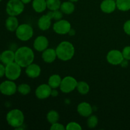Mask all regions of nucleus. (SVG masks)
I'll use <instances>...</instances> for the list:
<instances>
[{
	"instance_id": "72a5a7b5",
	"label": "nucleus",
	"mask_w": 130,
	"mask_h": 130,
	"mask_svg": "<svg viewBox=\"0 0 130 130\" xmlns=\"http://www.w3.org/2000/svg\"><path fill=\"white\" fill-rule=\"evenodd\" d=\"M5 70H6L5 65L3 63H0V78L5 76Z\"/></svg>"
},
{
	"instance_id": "412c9836",
	"label": "nucleus",
	"mask_w": 130,
	"mask_h": 130,
	"mask_svg": "<svg viewBox=\"0 0 130 130\" xmlns=\"http://www.w3.org/2000/svg\"><path fill=\"white\" fill-rule=\"evenodd\" d=\"M60 10L62 11L63 13H65L66 15H71L74 11L75 5L73 2H71L70 1H64L61 4Z\"/></svg>"
},
{
	"instance_id": "1a4fd4ad",
	"label": "nucleus",
	"mask_w": 130,
	"mask_h": 130,
	"mask_svg": "<svg viewBox=\"0 0 130 130\" xmlns=\"http://www.w3.org/2000/svg\"><path fill=\"white\" fill-rule=\"evenodd\" d=\"M54 32L60 35L69 34L71 29V24L69 21L63 19L58 20L53 25Z\"/></svg>"
},
{
	"instance_id": "2eb2a0df",
	"label": "nucleus",
	"mask_w": 130,
	"mask_h": 130,
	"mask_svg": "<svg viewBox=\"0 0 130 130\" xmlns=\"http://www.w3.org/2000/svg\"><path fill=\"white\" fill-rule=\"evenodd\" d=\"M100 7V10L105 13H112L117 8L116 0H103Z\"/></svg>"
},
{
	"instance_id": "7ed1b4c3",
	"label": "nucleus",
	"mask_w": 130,
	"mask_h": 130,
	"mask_svg": "<svg viewBox=\"0 0 130 130\" xmlns=\"http://www.w3.org/2000/svg\"><path fill=\"white\" fill-rule=\"evenodd\" d=\"M6 119L10 126L14 128H19L24 124L25 117L22 110L14 109L7 113Z\"/></svg>"
},
{
	"instance_id": "9b49d317",
	"label": "nucleus",
	"mask_w": 130,
	"mask_h": 130,
	"mask_svg": "<svg viewBox=\"0 0 130 130\" xmlns=\"http://www.w3.org/2000/svg\"><path fill=\"white\" fill-rule=\"evenodd\" d=\"M52 90V88L48 84H41L36 89V96L39 100L48 99L51 96Z\"/></svg>"
},
{
	"instance_id": "ddd939ff",
	"label": "nucleus",
	"mask_w": 130,
	"mask_h": 130,
	"mask_svg": "<svg viewBox=\"0 0 130 130\" xmlns=\"http://www.w3.org/2000/svg\"><path fill=\"white\" fill-rule=\"evenodd\" d=\"M41 72L40 66L35 63H32L25 67V74L30 78H37Z\"/></svg>"
},
{
	"instance_id": "c85d7f7f",
	"label": "nucleus",
	"mask_w": 130,
	"mask_h": 130,
	"mask_svg": "<svg viewBox=\"0 0 130 130\" xmlns=\"http://www.w3.org/2000/svg\"><path fill=\"white\" fill-rule=\"evenodd\" d=\"M99 123V119L96 116L91 114L89 117H88L87 119V126L89 128H94L97 126Z\"/></svg>"
},
{
	"instance_id": "dca6fc26",
	"label": "nucleus",
	"mask_w": 130,
	"mask_h": 130,
	"mask_svg": "<svg viewBox=\"0 0 130 130\" xmlns=\"http://www.w3.org/2000/svg\"><path fill=\"white\" fill-rule=\"evenodd\" d=\"M42 59L46 63H52L57 58V55L55 49L48 48L42 53Z\"/></svg>"
},
{
	"instance_id": "393cba45",
	"label": "nucleus",
	"mask_w": 130,
	"mask_h": 130,
	"mask_svg": "<svg viewBox=\"0 0 130 130\" xmlns=\"http://www.w3.org/2000/svg\"><path fill=\"white\" fill-rule=\"evenodd\" d=\"M59 114L58 113V112L54 110H52L50 111H49L46 115L47 121L51 124L58 122V120H59Z\"/></svg>"
},
{
	"instance_id": "c756f323",
	"label": "nucleus",
	"mask_w": 130,
	"mask_h": 130,
	"mask_svg": "<svg viewBox=\"0 0 130 130\" xmlns=\"http://www.w3.org/2000/svg\"><path fill=\"white\" fill-rule=\"evenodd\" d=\"M67 130H81L82 127L79 123L76 122H70L67 124L66 127Z\"/></svg>"
},
{
	"instance_id": "f3484780",
	"label": "nucleus",
	"mask_w": 130,
	"mask_h": 130,
	"mask_svg": "<svg viewBox=\"0 0 130 130\" xmlns=\"http://www.w3.org/2000/svg\"><path fill=\"white\" fill-rule=\"evenodd\" d=\"M52 25V19L47 14L41 17L38 21V27L40 30L45 31L50 28Z\"/></svg>"
},
{
	"instance_id": "f257e3e1",
	"label": "nucleus",
	"mask_w": 130,
	"mask_h": 130,
	"mask_svg": "<svg viewBox=\"0 0 130 130\" xmlns=\"http://www.w3.org/2000/svg\"><path fill=\"white\" fill-rule=\"evenodd\" d=\"M15 53V62L22 67H26L33 63L34 53L32 50L28 46H22L18 48Z\"/></svg>"
},
{
	"instance_id": "aec40b11",
	"label": "nucleus",
	"mask_w": 130,
	"mask_h": 130,
	"mask_svg": "<svg viewBox=\"0 0 130 130\" xmlns=\"http://www.w3.org/2000/svg\"><path fill=\"white\" fill-rule=\"evenodd\" d=\"M32 8L36 12L42 13L47 8L46 0H33L32 3Z\"/></svg>"
},
{
	"instance_id": "bb28decb",
	"label": "nucleus",
	"mask_w": 130,
	"mask_h": 130,
	"mask_svg": "<svg viewBox=\"0 0 130 130\" xmlns=\"http://www.w3.org/2000/svg\"><path fill=\"white\" fill-rule=\"evenodd\" d=\"M31 88L28 84L22 83L17 86V91L22 95H27L30 93Z\"/></svg>"
},
{
	"instance_id": "c9c22d12",
	"label": "nucleus",
	"mask_w": 130,
	"mask_h": 130,
	"mask_svg": "<svg viewBox=\"0 0 130 130\" xmlns=\"http://www.w3.org/2000/svg\"><path fill=\"white\" fill-rule=\"evenodd\" d=\"M58 95V92L56 89H52V93H51V96H57Z\"/></svg>"
},
{
	"instance_id": "f8f14e48",
	"label": "nucleus",
	"mask_w": 130,
	"mask_h": 130,
	"mask_svg": "<svg viewBox=\"0 0 130 130\" xmlns=\"http://www.w3.org/2000/svg\"><path fill=\"white\" fill-rule=\"evenodd\" d=\"M49 41L46 37L44 36H39L34 41L33 47L36 51L43 52L48 48Z\"/></svg>"
},
{
	"instance_id": "4c0bfd02",
	"label": "nucleus",
	"mask_w": 130,
	"mask_h": 130,
	"mask_svg": "<svg viewBox=\"0 0 130 130\" xmlns=\"http://www.w3.org/2000/svg\"><path fill=\"white\" fill-rule=\"evenodd\" d=\"M69 34H70V35H71V36H73V35H74V34H75V32H74V30H72V29H71V30H70L69 31Z\"/></svg>"
},
{
	"instance_id": "ea45409f",
	"label": "nucleus",
	"mask_w": 130,
	"mask_h": 130,
	"mask_svg": "<svg viewBox=\"0 0 130 130\" xmlns=\"http://www.w3.org/2000/svg\"><path fill=\"white\" fill-rule=\"evenodd\" d=\"M0 62H1V53H0Z\"/></svg>"
},
{
	"instance_id": "4be33fe9",
	"label": "nucleus",
	"mask_w": 130,
	"mask_h": 130,
	"mask_svg": "<svg viewBox=\"0 0 130 130\" xmlns=\"http://www.w3.org/2000/svg\"><path fill=\"white\" fill-rule=\"evenodd\" d=\"M62 79V77L60 75L53 74L48 79V84L52 89H57L60 86Z\"/></svg>"
},
{
	"instance_id": "cd10ccee",
	"label": "nucleus",
	"mask_w": 130,
	"mask_h": 130,
	"mask_svg": "<svg viewBox=\"0 0 130 130\" xmlns=\"http://www.w3.org/2000/svg\"><path fill=\"white\" fill-rule=\"evenodd\" d=\"M47 15L52 19H54L56 21L61 20L63 17V13L60 10H54V11H50L47 13Z\"/></svg>"
},
{
	"instance_id": "b1692460",
	"label": "nucleus",
	"mask_w": 130,
	"mask_h": 130,
	"mask_svg": "<svg viewBox=\"0 0 130 130\" xmlns=\"http://www.w3.org/2000/svg\"><path fill=\"white\" fill-rule=\"evenodd\" d=\"M76 89L81 95H86L90 91V86L85 81H79L77 82Z\"/></svg>"
},
{
	"instance_id": "a211bd4d",
	"label": "nucleus",
	"mask_w": 130,
	"mask_h": 130,
	"mask_svg": "<svg viewBox=\"0 0 130 130\" xmlns=\"http://www.w3.org/2000/svg\"><path fill=\"white\" fill-rule=\"evenodd\" d=\"M15 53L10 50L4 51L1 53V62L5 66L15 62Z\"/></svg>"
},
{
	"instance_id": "58836bf2",
	"label": "nucleus",
	"mask_w": 130,
	"mask_h": 130,
	"mask_svg": "<svg viewBox=\"0 0 130 130\" xmlns=\"http://www.w3.org/2000/svg\"><path fill=\"white\" fill-rule=\"evenodd\" d=\"M69 1H71V2H73V3H75V2H77V1H79V0H69Z\"/></svg>"
},
{
	"instance_id": "5701e85b",
	"label": "nucleus",
	"mask_w": 130,
	"mask_h": 130,
	"mask_svg": "<svg viewBox=\"0 0 130 130\" xmlns=\"http://www.w3.org/2000/svg\"><path fill=\"white\" fill-rule=\"evenodd\" d=\"M116 7L122 11H128L130 10V0H116Z\"/></svg>"
},
{
	"instance_id": "0eeeda50",
	"label": "nucleus",
	"mask_w": 130,
	"mask_h": 130,
	"mask_svg": "<svg viewBox=\"0 0 130 130\" xmlns=\"http://www.w3.org/2000/svg\"><path fill=\"white\" fill-rule=\"evenodd\" d=\"M77 81L72 76H66L62 79L60 89L64 93H69L76 89Z\"/></svg>"
},
{
	"instance_id": "a19ab883",
	"label": "nucleus",
	"mask_w": 130,
	"mask_h": 130,
	"mask_svg": "<svg viewBox=\"0 0 130 130\" xmlns=\"http://www.w3.org/2000/svg\"><path fill=\"white\" fill-rule=\"evenodd\" d=\"M1 1H2V0H0V2H1Z\"/></svg>"
},
{
	"instance_id": "7c9ffc66",
	"label": "nucleus",
	"mask_w": 130,
	"mask_h": 130,
	"mask_svg": "<svg viewBox=\"0 0 130 130\" xmlns=\"http://www.w3.org/2000/svg\"><path fill=\"white\" fill-rule=\"evenodd\" d=\"M123 57L127 60H130V46H125L122 51Z\"/></svg>"
},
{
	"instance_id": "423d86ee",
	"label": "nucleus",
	"mask_w": 130,
	"mask_h": 130,
	"mask_svg": "<svg viewBox=\"0 0 130 130\" xmlns=\"http://www.w3.org/2000/svg\"><path fill=\"white\" fill-rule=\"evenodd\" d=\"M5 76L8 79L15 81L21 75L22 67L17 62H13L5 66Z\"/></svg>"
},
{
	"instance_id": "2f4dec72",
	"label": "nucleus",
	"mask_w": 130,
	"mask_h": 130,
	"mask_svg": "<svg viewBox=\"0 0 130 130\" xmlns=\"http://www.w3.org/2000/svg\"><path fill=\"white\" fill-rule=\"evenodd\" d=\"M50 129L52 130H65L66 129V127L61 123H53L52 124L50 127Z\"/></svg>"
},
{
	"instance_id": "f704fd0d",
	"label": "nucleus",
	"mask_w": 130,
	"mask_h": 130,
	"mask_svg": "<svg viewBox=\"0 0 130 130\" xmlns=\"http://www.w3.org/2000/svg\"><path fill=\"white\" fill-rule=\"evenodd\" d=\"M128 61L129 60H126V59H124L123 60V62H121V66H122V67H127V66H128Z\"/></svg>"
},
{
	"instance_id": "9d476101",
	"label": "nucleus",
	"mask_w": 130,
	"mask_h": 130,
	"mask_svg": "<svg viewBox=\"0 0 130 130\" xmlns=\"http://www.w3.org/2000/svg\"><path fill=\"white\" fill-rule=\"evenodd\" d=\"M106 58L108 63L113 66L120 65L124 59L122 52L118 50H112L109 51L107 54Z\"/></svg>"
},
{
	"instance_id": "a878e982",
	"label": "nucleus",
	"mask_w": 130,
	"mask_h": 130,
	"mask_svg": "<svg viewBox=\"0 0 130 130\" xmlns=\"http://www.w3.org/2000/svg\"><path fill=\"white\" fill-rule=\"evenodd\" d=\"M46 1L47 8L51 11L60 10L61 6L60 0H46Z\"/></svg>"
},
{
	"instance_id": "f03ea898",
	"label": "nucleus",
	"mask_w": 130,
	"mask_h": 130,
	"mask_svg": "<svg viewBox=\"0 0 130 130\" xmlns=\"http://www.w3.org/2000/svg\"><path fill=\"white\" fill-rule=\"evenodd\" d=\"M57 58L60 60L69 61L73 58L75 54V48L71 42L64 41L58 44L55 49Z\"/></svg>"
},
{
	"instance_id": "6ab92c4d",
	"label": "nucleus",
	"mask_w": 130,
	"mask_h": 130,
	"mask_svg": "<svg viewBox=\"0 0 130 130\" xmlns=\"http://www.w3.org/2000/svg\"><path fill=\"white\" fill-rule=\"evenodd\" d=\"M19 25V20L15 16H9L5 21V27L10 32H15Z\"/></svg>"
},
{
	"instance_id": "39448f33",
	"label": "nucleus",
	"mask_w": 130,
	"mask_h": 130,
	"mask_svg": "<svg viewBox=\"0 0 130 130\" xmlns=\"http://www.w3.org/2000/svg\"><path fill=\"white\" fill-rule=\"evenodd\" d=\"M25 5L21 0H9L6 6V13L9 16H18L22 13Z\"/></svg>"
},
{
	"instance_id": "6e6552de",
	"label": "nucleus",
	"mask_w": 130,
	"mask_h": 130,
	"mask_svg": "<svg viewBox=\"0 0 130 130\" xmlns=\"http://www.w3.org/2000/svg\"><path fill=\"white\" fill-rule=\"evenodd\" d=\"M17 91V86L11 80H6L0 84V93L6 96H11Z\"/></svg>"
},
{
	"instance_id": "20e7f679",
	"label": "nucleus",
	"mask_w": 130,
	"mask_h": 130,
	"mask_svg": "<svg viewBox=\"0 0 130 130\" xmlns=\"http://www.w3.org/2000/svg\"><path fill=\"white\" fill-rule=\"evenodd\" d=\"M16 36L22 41H27L31 39L34 34L32 27L28 24H22L15 30Z\"/></svg>"
},
{
	"instance_id": "e433bc0d",
	"label": "nucleus",
	"mask_w": 130,
	"mask_h": 130,
	"mask_svg": "<svg viewBox=\"0 0 130 130\" xmlns=\"http://www.w3.org/2000/svg\"><path fill=\"white\" fill-rule=\"evenodd\" d=\"M21 1L24 5H27V4H29V3L31 2L32 0H21Z\"/></svg>"
},
{
	"instance_id": "4468645a",
	"label": "nucleus",
	"mask_w": 130,
	"mask_h": 130,
	"mask_svg": "<svg viewBox=\"0 0 130 130\" xmlns=\"http://www.w3.org/2000/svg\"><path fill=\"white\" fill-rule=\"evenodd\" d=\"M77 110L80 116L85 118H88L93 113V108L91 104L86 102L79 104L77 105Z\"/></svg>"
},
{
	"instance_id": "473e14b6",
	"label": "nucleus",
	"mask_w": 130,
	"mask_h": 130,
	"mask_svg": "<svg viewBox=\"0 0 130 130\" xmlns=\"http://www.w3.org/2000/svg\"><path fill=\"white\" fill-rule=\"evenodd\" d=\"M123 30L127 35L130 36V20L125 22L123 25Z\"/></svg>"
}]
</instances>
